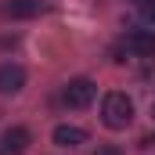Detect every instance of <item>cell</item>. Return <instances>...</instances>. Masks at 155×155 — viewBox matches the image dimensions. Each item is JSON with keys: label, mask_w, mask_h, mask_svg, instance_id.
Masks as SVG:
<instances>
[{"label": "cell", "mask_w": 155, "mask_h": 155, "mask_svg": "<svg viewBox=\"0 0 155 155\" xmlns=\"http://www.w3.org/2000/svg\"><path fill=\"white\" fill-rule=\"evenodd\" d=\"M94 94H97V87L90 83L87 76H79V79H69V87H65V105L69 108H87L90 101H94Z\"/></svg>", "instance_id": "obj_3"}, {"label": "cell", "mask_w": 155, "mask_h": 155, "mask_svg": "<svg viewBox=\"0 0 155 155\" xmlns=\"http://www.w3.org/2000/svg\"><path fill=\"white\" fill-rule=\"evenodd\" d=\"M94 155H123L116 148V144H97V148H94Z\"/></svg>", "instance_id": "obj_9"}, {"label": "cell", "mask_w": 155, "mask_h": 155, "mask_svg": "<svg viewBox=\"0 0 155 155\" xmlns=\"http://www.w3.org/2000/svg\"><path fill=\"white\" fill-rule=\"evenodd\" d=\"M51 141L58 148H79V144H87V130L83 126H72V123H58L54 134H51Z\"/></svg>", "instance_id": "obj_6"}, {"label": "cell", "mask_w": 155, "mask_h": 155, "mask_svg": "<svg viewBox=\"0 0 155 155\" xmlns=\"http://www.w3.org/2000/svg\"><path fill=\"white\" fill-rule=\"evenodd\" d=\"M47 4L43 0H4L0 4V15L4 18H36Z\"/></svg>", "instance_id": "obj_5"}, {"label": "cell", "mask_w": 155, "mask_h": 155, "mask_svg": "<svg viewBox=\"0 0 155 155\" xmlns=\"http://www.w3.org/2000/svg\"><path fill=\"white\" fill-rule=\"evenodd\" d=\"M152 119H155V105H152Z\"/></svg>", "instance_id": "obj_11"}, {"label": "cell", "mask_w": 155, "mask_h": 155, "mask_svg": "<svg viewBox=\"0 0 155 155\" xmlns=\"http://www.w3.org/2000/svg\"><path fill=\"white\" fill-rule=\"evenodd\" d=\"M29 144H33V134L25 126H7L0 137V155H22Z\"/></svg>", "instance_id": "obj_4"}, {"label": "cell", "mask_w": 155, "mask_h": 155, "mask_svg": "<svg viewBox=\"0 0 155 155\" xmlns=\"http://www.w3.org/2000/svg\"><path fill=\"white\" fill-rule=\"evenodd\" d=\"M22 87H25V69L15 61H4L0 65V94H18Z\"/></svg>", "instance_id": "obj_7"}, {"label": "cell", "mask_w": 155, "mask_h": 155, "mask_svg": "<svg viewBox=\"0 0 155 155\" xmlns=\"http://www.w3.org/2000/svg\"><path fill=\"white\" fill-rule=\"evenodd\" d=\"M101 119H105V126H112V130H123V126H130L134 123V101L126 97V94H105V101H101Z\"/></svg>", "instance_id": "obj_1"}, {"label": "cell", "mask_w": 155, "mask_h": 155, "mask_svg": "<svg viewBox=\"0 0 155 155\" xmlns=\"http://www.w3.org/2000/svg\"><path fill=\"white\" fill-rule=\"evenodd\" d=\"M141 22H144L148 29H155V0H148V4L141 7Z\"/></svg>", "instance_id": "obj_8"}, {"label": "cell", "mask_w": 155, "mask_h": 155, "mask_svg": "<svg viewBox=\"0 0 155 155\" xmlns=\"http://www.w3.org/2000/svg\"><path fill=\"white\" fill-rule=\"evenodd\" d=\"M126 4H134V7H144V4H148V0H126Z\"/></svg>", "instance_id": "obj_10"}, {"label": "cell", "mask_w": 155, "mask_h": 155, "mask_svg": "<svg viewBox=\"0 0 155 155\" xmlns=\"http://www.w3.org/2000/svg\"><path fill=\"white\" fill-rule=\"evenodd\" d=\"M123 51L137 54V58H152L155 54V29H130L123 36Z\"/></svg>", "instance_id": "obj_2"}]
</instances>
